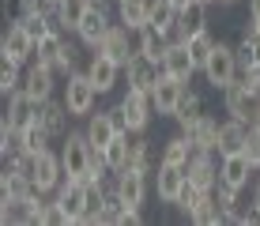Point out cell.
Here are the masks:
<instances>
[{
	"instance_id": "1",
	"label": "cell",
	"mask_w": 260,
	"mask_h": 226,
	"mask_svg": "<svg viewBox=\"0 0 260 226\" xmlns=\"http://www.w3.org/2000/svg\"><path fill=\"white\" fill-rule=\"evenodd\" d=\"M60 162H64V177L68 181H87L94 166V147L87 140V132H68L60 140Z\"/></svg>"
},
{
	"instance_id": "2",
	"label": "cell",
	"mask_w": 260,
	"mask_h": 226,
	"mask_svg": "<svg viewBox=\"0 0 260 226\" xmlns=\"http://www.w3.org/2000/svg\"><path fill=\"white\" fill-rule=\"evenodd\" d=\"M117 117H121V124H124V132H147V124H151V117H155V102H151V94L147 90H124V98L117 106Z\"/></svg>"
},
{
	"instance_id": "3",
	"label": "cell",
	"mask_w": 260,
	"mask_h": 226,
	"mask_svg": "<svg viewBox=\"0 0 260 226\" xmlns=\"http://www.w3.org/2000/svg\"><path fill=\"white\" fill-rule=\"evenodd\" d=\"M94 102H98V87L91 83L87 68H83V72H72L68 83H64V106H68V113L87 121V117L94 113Z\"/></svg>"
},
{
	"instance_id": "4",
	"label": "cell",
	"mask_w": 260,
	"mask_h": 226,
	"mask_svg": "<svg viewBox=\"0 0 260 226\" xmlns=\"http://www.w3.org/2000/svg\"><path fill=\"white\" fill-rule=\"evenodd\" d=\"M204 79H208L215 90H226L230 83H234L238 79V53H234V45H226V42L215 45L208 64H204Z\"/></svg>"
},
{
	"instance_id": "5",
	"label": "cell",
	"mask_w": 260,
	"mask_h": 226,
	"mask_svg": "<svg viewBox=\"0 0 260 226\" xmlns=\"http://www.w3.org/2000/svg\"><path fill=\"white\" fill-rule=\"evenodd\" d=\"M34 60L49 64L53 72H60V76H72V72H76V53H72V45L60 38V30L46 34V38L34 45Z\"/></svg>"
},
{
	"instance_id": "6",
	"label": "cell",
	"mask_w": 260,
	"mask_h": 226,
	"mask_svg": "<svg viewBox=\"0 0 260 226\" xmlns=\"http://www.w3.org/2000/svg\"><path fill=\"white\" fill-rule=\"evenodd\" d=\"M222 106H226L230 117H238V121L253 124L256 113H260V94H256V90H249L241 79H234V83L222 90Z\"/></svg>"
},
{
	"instance_id": "7",
	"label": "cell",
	"mask_w": 260,
	"mask_h": 226,
	"mask_svg": "<svg viewBox=\"0 0 260 226\" xmlns=\"http://www.w3.org/2000/svg\"><path fill=\"white\" fill-rule=\"evenodd\" d=\"M30 181L38 192H57L60 185H64V162H60V151L53 155V151H46V155L34 158V170H30Z\"/></svg>"
},
{
	"instance_id": "8",
	"label": "cell",
	"mask_w": 260,
	"mask_h": 226,
	"mask_svg": "<svg viewBox=\"0 0 260 226\" xmlns=\"http://www.w3.org/2000/svg\"><path fill=\"white\" fill-rule=\"evenodd\" d=\"M87 140H91V147L94 151H106L113 143V136L117 132H124V124H121V117H117V110H98V113H91L87 117Z\"/></svg>"
},
{
	"instance_id": "9",
	"label": "cell",
	"mask_w": 260,
	"mask_h": 226,
	"mask_svg": "<svg viewBox=\"0 0 260 226\" xmlns=\"http://www.w3.org/2000/svg\"><path fill=\"white\" fill-rule=\"evenodd\" d=\"M185 177L196 188H211L219 185V151H192V158L185 162Z\"/></svg>"
},
{
	"instance_id": "10",
	"label": "cell",
	"mask_w": 260,
	"mask_h": 226,
	"mask_svg": "<svg viewBox=\"0 0 260 226\" xmlns=\"http://www.w3.org/2000/svg\"><path fill=\"white\" fill-rule=\"evenodd\" d=\"M185 90H189V83H181V79H174V76H158V83L151 87V102H155V113L158 117H174L177 113V106H181V98H185Z\"/></svg>"
},
{
	"instance_id": "11",
	"label": "cell",
	"mask_w": 260,
	"mask_h": 226,
	"mask_svg": "<svg viewBox=\"0 0 260 226\" xmlns=\"http://www.w3.org/2000/svg\"><path fill=\"white\" fill-rule=\"evenodd\" d=\"M132 34H136V30H128L124 23H113L110 34L98 42V53H106L110 60H117V64L124 68L132 57H136V42H132Z\"/></svg>"
},
{
	"instance_id": "12",
	"label": "cell",
	"mask_w": 260,
	"mask_h": 226,
	"mask_svg": "<svg viewBox=\"0 0 260 226\" xmlns=\"http://www.w3.org/2000/svg\"><path fill=\"white\" fill-rule=\"evenodd\" d=\"M185 181H189V177H185V166L158 158V166H155V192H158V200H162V204H177Z\"/></svg>"
},
{
	"instance_id": "13",
	"label": "cell",
	"mask_w": 260,
	"mask_h": 226,
	"mask_svg": "<svg viewBox=\"0 0 260 226\" xmlns=\"http://www.w3.org/2000/svg\"><path fill=\"white\" fill-rule=\"evenodd\" d=\"M34 45H38V42H34L19 23H12L4 30V38H0V57L15 60V64H30V60H34Z\"/></svg>"
},
{
	"instance_id": "14",
	"label": "cell",
	"mask_w": 260,
	"mask_h": 226,
	"mask_svg": "<svg viewBox=\"0 0 260 226\" xmlns=\"http://www.w3.org/2000/svg\"><path fill=\"white\" fill-rule=\"evenodd\" d=\"M38 110L42 106L34 102L30 94L19 87L15 94H8V110H4V124H12L15 132H23V128H30L34 121H38Z\"/></svg>"
},
{
	"instance_id": "15",
	"label": "cell",
	"mask_w": 260,
	"mask_h": 226,
	"mask_svg": "<svg viewBox=\"0 0 260 226\" xmlns=\"http://www.w3.org/2000/svg\"><path fill=\"white\" fill-rule=\"evenodd\" d=\"M110 15H106V8L102 4H91L87 8V15L83 19H79V26H76V38L87 45V49H98V42L106 38V34H110Z\"/></svg>"
},
{
	"instance_id": "16",
	"label": "cell",
	"mask_w": 260,
	"mask_h": 226,
	"mask_svg": "<svg viewBox=\"0 0 260 226\" xmlns=\"http://www.w3.org/2000/svg\"><path fill=\"white\" fill-rule=\"evenodd\" d=\"M162 72H166V76H174V79H181V83H192V76L200 68H196V60L189 53V42H170V49L162 57Z\"/></svg>"
},
{
	"instance_id": "17",
	"label": "cell",
	"mask_w": 260,
	"mask_h": 226,
	"mask_svg": "<svg viewBox=\"0 0 260 226\" xmlns=\"http://www.w3.org/2000/svg\"><path fill=\"white\" fill-rule=\"evenodd\" d=\"M200 30H208V0H192L189 8H181L170 42H189L192 34H200Z\"/></svg>"
},
{
	"instance_id": "18",
	"label": "cell",
	"mask_w": 260,
	"mask_h": 226,
	"mask_svg": "<svg viewBox=\"0 0 260 226\" xmlns=\"http://www.w3.org/2000/svg\"><path fill=\"white\" fill-rule=\"evenodd\" d=\"M53 87H57V72H53L49 64H42V60H34V64L26 68V76H23V90L42 106V102L53 98Z\"/></svg>"
},
{
	"instance_id": "19",
	"label": "cell",
	"mask_w": 260,
	"mask_h": 226,
	"mask_svg": "<svg viewBox=\"0 0 260 226\" xmlns=\"http://www.w3.org/2000/svg\"><path fill=\"white\" fill-rule=\"evenodd\" d=\"M249 174H256L253 162L245 158V151H234V155H219V181L230 188H249Z\"/></svg>"
},
{
	"instance_id": "20",
	"label": "cell",
	"mask_w": 260,
	"mask_h": 226,
	"mask_svg": "<svg viewBox=\"0 0 260 226\" xmlns=\"http://www.w3.org/2000/svg\"><path fill=\"white\" fill-rule=\"evenodd\" d=\"M117 177V192L124 207H143V200H147V170H136V166H124Z\"/></svg>"
},
{
	"instance_id": "21",
	"label": "cell",
	"mask_w": 260,
	"mask_h": 226,
	"mask_svg": "<svg viewBox=\"0 0 260 226\" xmlns=\"http://www.w3.org/2000/svg\"><path fill=\"white\" fill-rule=\"evenodd\" d=\"M121 72H124V68L117 64V60H110L106 53H98V49H94V57L87 60V76H91V83L98 87V94H110V90L117 87Z\"/></svg>"
},
{
	"instance_id": "22",
	"label": "cell",
	"mask_w": 260,
	"mask_h": 226,
	"mask_svg": "<svg viewBox=\"0 0 260 226\" xmlns=\"http://www.w3.org/2000/svg\"><path fill=\"white\" fill-rule=\"evenodd\" d=\"M158 76H162V64L147 60L143 53H136V57L124 64V79H128V87H132V90H147V94H151V87L158 83Z\"/></svg>"
},
{
	"instance_id": "23",
	"label": "cell",
	"mask_w": 260,
	"mask_h": 226,
	"mask_svg": "<svg viewBox=\"0 0 260 226\" xmlns=\"http://www.w3.org/2000/svg\"><path fill=\"white\" fill-rule=\"evenodd\" d=\"M68 121H72V113H68V106H64V98H60V102H42V110H38V124L42 128H46L53 140H64V136L72 132L68 128Z\"/></svg>"
},
{
	"instance_id": "24",
	"label": "cell",
	"mask_w": 260,
	"mask_h": 226,
	"mask_svg": "<svg viewBox=\"0 0 260 226\" xmlns=\"http://www.w3.org/2000/svg\"><path fill=\"white\" fill-rule=\"evenodd\" d=\"M0 192H4V200H26V196L38 192V188H34L30 174H23V170H15V166H4V174H0Z\"/></svg>"
},
{
	"instance_id": "25",
	"label": "cell",
	"mask_w": 260,
	"mask_h": 226,
	"mask_svg": "<svg viewBox=\"0 0 260 226\" xmlns=\"http://www.w3.org/2000/svg\"><path fill=\"white\" fill-rule=\"evenodd\" d=\"M219 124H222V121H215L211 113H204L200 121H196L192 128L185 132V136L192 140V147H196V151H219Z\"/></svg>"
},
{
	"instance_id": "26",
	"label": "cell",
	"mask_w": 260,
	"mask_h": 226,
	"mask_svg": "<svg viewBox=\"0 0 260 226\" xmlns=\"http://www.w3.org/2000/svg\"><path fill=\"white\" fill-rule=\"evenodd\" d=\"M117 23L140 34L151 23V0H117Z\"/></svg>"
},
{
	"instance_id": "27",
	"label": "cell",
	"mask_w": 260,
	"mask_h": 226,
	"mask_svg": "<svg viewBox=\"0 0 260 226\" xmlns=\"http://www.w3.org/2000/svg\"><path fill=\"white\" fill-rule=\"evenodd\" d=\"M245 140H249V124L245 121L230 117V121L219 124V155H234V151H241Z\"/></svg>"
},
{
	"instance_id": "28",
	"label": "cell",
	"mask_w": 260,
	"mask_h": 226,
	"mask_svg": "<svg viewBox=\"0 0 260 226\" xmlns=\"http://www.w3.org/2000/svg\"><path fill=\"white\" fill-rule=\"evenodd\" d=\"M166 49H170V38L162 30H155V26H143V30L136 34V53H143V57L155 60V64H162Z\"/></svg>"
},
{
	"instance_id": "29",
	"label": "cell",
	"mask_w": 260,
	"mask_h": 226,
	"mask_svg": "<svg viewBox=\"0 0 260 226\" xmlns=\"http://www.w3.org/2000/svg\"><path fill=\"white\" fill-rule=\"evenodd\" d=\"M91 4L94 0H60V4H53V19H57L60 30H76Z\"/></svg>"
},
{
	"instance_id": "30",
	"label": "cell",
	"mask_w": 260,
	"mask_h": 226,
	"mask_svg": "<svg viewBox=\"0 0 260 226\" xmlns=\"http://www.w3.org/2000/svg\"><path fill=\"white\" fill-rule=\"evenodd\" d=\"M177 15H181V8H177L174 0H151V23L147 26H155V30H162L170 38L174 26H177Z\"/></svg>"
},
{
	"instance_id": "31",
	"label": "cell",
	"mask_w": 260,
	"mask_h": 226,
	"mask_svg": "<svg viewBox=\"0 0 260 226\" xmlns=\"http://www.w3.org/2000/svg\"><path fill=\"white\" fill-rule=\"evenodd\" d=\"M204 117V98L196 94V90H185V98H181V106H177V113H174V121H177V128L181 132H189L196 121Z\"/></svg>"
},
{
	"instance_id": "32",
	"label": "cell",
	"mask_w": 260,
	"mask_h": 226,
	"mask_svg": "<svg viewBox=\"0 0 260 226\" xmlns=\"http://www.w3.org/2000/svg\"><path fill=\"white\" fill-rule=\"evenodd\" d=\"M128 166L136 170H147V174H155L158 162L151 158V140L143 132H132V143H128Z\"/></svg>"
},
{
	"instance_id": "33",
	"label": "cell",
	"mask_w": 260,
	"mask_h": 226,
	"mask_svg": "<svg viewBox=\"0 0 260 226\" xmlns=\"http://www.w3.org/2000/svg\"><path fill=\"white\" fill-rule=\"evenodd\" d=\"M49 140H53V136H49L46 128H42L38 121H34L30 128H23V132H19V143H23L19 151H26V155H34V158H38V155H46V151H49Z\"/></svg>"
},
{
	"instance_id": "34",
	"label": "cell",
	"mask_w": 260,
	"mask_h": 226,
	"mask_svg": "<svg viewBox=\"0 0 260 226\" xmlns=\"http://www.w3.org/2000/svg\"><path fill=\"white\" fill-rule=\"evenodd\" d=\"M128 143H132V132H117V136H113V143H110V147L102 151L113 174H121V170L128 166Z\"/></svg>"
},
{
	"instance_id": "35",
	"label": "cell",
	"mask_w": 260,
	"mask_h": 226,
	"mask_svg": "<svg viewBox=\"0 0 260 226\" xmlns=\"http://www.w3.org/2000/svg\"><path fill=\"white\" fill-rule=\"evenodd\" d=\"M192 140H189V136H185V132H177V136H170V140L162 143V158L166 162H177V166H185V162H189L192 158Z\"/></svg>"
},
{
	"instance_id": "36",
	"label": "cell",
	"mask_w": 260,
	"mask_h": 226,
	"mask_svg": "<svg viewBox=\"0 0 260 226\" xmlns=\"http://www.w3.org/2000/svg\"><path fill=\"white\" fill-rule=\"evenodd\" d=\"M219 45V38H215L211 30H200V34H192L189 38V53H192V60H196V68L204 72V64H208V57H211V49Z\"/></svg>"
},
{
	"instance_id": "37",
	"label": "cell",
	"mask_w": 260,
	"mask_h": 226,
	"mask_svg": "<svg viewBox=\"0 0 260 226\" xmlns=\"http://www.w3.org/2000/svg\"><path fill=\"white\" fill-rule=\"evenodd\" d=\"M208 196H211L208 188H196L192 181H185V188H181V196H177V204H174V207L185 215V219H189V215H192V211H196V207H200L204 200H208Z\"/></svg>"
},
{
	"instance_id": "38",
	"label": "cell",
	"mask_w": 260,
	"mask_h": 226,
	"mask_svg": "<svg viewBox=\"0 0 260 226\" xmlns=\"http://www.w3.org/2000/svg\"><path fill=\"white\" fill-rule=\"evenodd\" d=\"M23 87V64H15V60H0V94H15V90Z\"/></svg>"
},
{
	"instance_id": "39",
	"label": "cell",
	"mask_w": 260,
	"mask_h": 226,
	"mask_svg": "<svg viewBox=\"0 0 260 226\" xmlns=\"http://www.w3.org/2000/svg\"><path fill=\"white\" fill-rule=\"evenodd\" d=\"M189 222H196V226H219V222H222V207L215 204V192H211L208 200H204V204L189 215Z\"/></svg>"
},
{
	"instance_id": "40",
	"label": "cell",
	"mask_w": 260,
	"mask_h": 226,
	"mask_svg": "<svg viewBox=\"0 0 260 226\" xmlns=\"http://www.w3.org/2000/svg\"><path fill=\"white\" fill-rule=\"evenodd\" d=\"M68 222V211L60 207V200L53 196V200H46V207H42V226H64Z\"/></svg>"
},
{
	"instance_id": "41",
	"label": "cell",
	"mask_w": 260,
	"mask_h": 226,
	"mask_svg": "<svg viewBox=\"0 0 260 226\" xmlns=\"http://www.w3.org/2000/svg\"><path fill=\"white\" fill-rule=\"evenodd\" d=\"M241 151H245V158L253 162V170L260 174V132L256 128H249V140H245V147H241Z\"/></svg>"
},
{
	"instance_id": "42",
	"label": "cell",
	"mask_w": 260,
	"mask_h": 226,
	"mask_svg": "<svg viewBox=\"0 0 260 226\" xmlns=\"http://www.w3.org/2000/svg\"><path fill=\"white\" fill-rule=\"evenodd\" d=\"M249 204H253V207H256V211H260V177L253 181V192H249Z\"/></svg>"
},
{
	"instance_id": "43",
	"label": "cell",
	"mask_w": 260,
	"mask_h": 226,
	"mask_svg": "<svg viewBox=\"0 0 260 226\" xmlns=\"http://www.w3.org/2000/svg\"><path fill=\"white\" fill-rule=\"evenodd\" d=\"M249 19L260 23V0H249Z\"/></svg>"
},
{
	"instance_id": "44",
	"label": "cell",
	"mask_w": 260,
	"mask_h": 226,
	"mask_svg": "<svg viewBox=\"0 0 260 226\" xmlns=\"http://www.w3.org/2000/svg\"><path fill=\"white\" fill-rule=\"evenodd\" d=\"M174 4H177V8H189V4H192V0H174Z\"/></svg>"
},
{
	"instance_id": "45",
	"label": "cell",
	"mask_w": 260,
	"mask_h": 226,
	"mask_svg": "<svg viewBox=\"0 0 260 226\" xmlns=\"http://www.w3.org/2000/svg\"><path fill=\"white\" fill-rule=\"evenodd\" d=\"M249 128H256V132H260V113H256V121H253V124H249Z\"/></svg>"
},
{
	"instance_id": "46",
	"label": "cell",
	"mask_w": 260,
	"mask_h": 226,
	"mask_svg": "<svg viewBox=\"0 0 260 226\" xmlns=\"http://www.w3.org/2000/svg\"><path fill=\"white\" fill-rule=\"evenodd\" d=\"M253 34H256V38H260V23H253Z\"/></svg>"
},
{
	"instance_id": "47",
	"label": "cell",
	"mask_w": 260,
	"mask_h": 226,
	"mask_svg": "<svg viewBox=\"0 0 260 226\" xmlns=\"http://www.w3.org/2000/svg\"><path fill=\"white\" fill-rule=\"evenodd\" d=\"M219 4H238V0H219Z\"/></svg>"
},
{
	"instance_id": "48",
	"label": "cell",
	"mask_w": 260,
	"mask_h": 226,
	"mask_svg": "<svg viewBox=\"0 0 260 226\" xmlns=\"http://www.w3.org/2000/svg\"><path fill=\"white\" fill-rule=\"evenodd\" d=\"M94 4H102V8H106V4H110V0H94Z\"/></svg>"
},
{
	"instance_id": "49",
	"label": "cell",
	"mask_w": 260,
	"mask_h": 226,
	"mask_svg": "<svg viewBox=\"0 0 260 226\" xmlns=\"http://www.w3.org/2000/svg\"><path fill=\"white\" fill-rule=\"evenodd\" d=\"M46 4H49V8H53V4H60V0H46Z\"/></svg>"
},
{
	"instance_id": "50",
	"label": "cell",
	"mask_w": 260,
	"mask_h": 226,
	"mask_svg": "<svg viewBox=\"0 0 260 226\" xmlns=\"http://www.w3.org/2000/svg\"><path fill=\"white\" fill-rule=\"evenodd\" d=\"M208 4H219V0H208Z\"/></svg>"
}]
</instances>
